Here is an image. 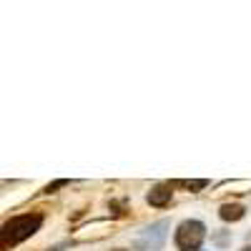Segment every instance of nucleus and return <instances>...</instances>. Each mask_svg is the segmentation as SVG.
Instances as JSON below:
<instances>
[{"label":"nucleus","instance_id":"1","mask_svg":"<svg viewBox=\"0 0 251 251\" xmlns=\"http://www.w3.org/2000/svg\"><path fill=\"white\" fill-rule=\"evenodd\" d=\"M43 211H28V214H18L13 219H8L3 224V231H0V249L8 251L15 244L30 239L40 226H43Z\"/></svg>","mask_w":251,"mask_h":251},{"label":"nucleus","instance_id":"2","mask_svg":"<svg viewBox=\"0 0 251 251\" xmlns=\"http://www.w3.org/2000/svg\"><path fill=\"white\" fill-rule=\"evenodd\" d=\"M206 239V226L199 219H186L176 226L174 231V244L178 251H199Z\"/></svg>","mask_w":251,"mask_h":251},{"label":"nucleus","instance_id":"3","mask_svg":"<svg viewBox=\"0 0 251 251\" xmlns=\"http://www.w3.org/2000/svg\"><path fill=\"white\" fill-rule=\"evenodd\" d=\"M171 201H174V183H166V181L151 186V191L146 194V203L153 208H166Z\"/></svg>","mask_w":251,"mask_h":251},{"label":"nucleus","instance_id":"4","mask_svg":"<svg viewBox=\"0 0 251 251\" xmlns=\"http://www.w3.org/2000/svg\"><path fill=\"white\" fill-rule=\"evenodd\" d=\"M246 216V206L244 203H224L219 208V219L226 221V224H236Z\"/></svg>","mask_w":251,"mask_h":251},{"label":"nucleus","instance_id":"5","mask_svg":"<svg viewBox=\"0 0 251 251\" xmlns=\"http://www.w3.org/2000/svg\"><path fill=\"white\" fill-rule=\"evenodd\" d=\"M171 183L178 186V188H186V191H191V194H199V191H203V188L208 186L206 178H194V181H188V178H176V181H171Z\"/></svg>","mask_w":251,"mask_h":251},{"label":"nucleus","instance_id":"6","mask_svg":"<svg viewBox=\"0 0 251 251\" xmlns=\"http://www.w3.org/2000/svg\"><path fill=\"white\" fill-rule=\"evenodd\" d=\"M108 208H111V211L116 214V216H128V211H131V208H128V203H126V201H108Z\"/></svg>","mask_w":251,"mask_h":251},{"label":"nucleus","instance_id":"7","mask_svg":"<svg viewBox=\"0 0 251 251\" xmlns=\"http://www.w3.org/2000/svg\"><path fill=\"white\" fill-rule=\"evenodd\" d=\"M66 183H68L66 178H60V181H55V183H48V186L43 188V194H53L55 188H60V186H66Z\"/></svg>","mask_w":251,"mask_h":251},{"label":"nucleus","instance_id":"8","mask_svg":"<svg viewBox=\"0 0 251 251\" xmlns=\"http://www.w3.org/2000/svg\"><path fill=\"white\" fill-rule=\"evenodd\" d=\"M239 251H251V246H249V244H246V246H241V249H239Z\"/></svg>","mask_w":251,"mask_h":251},{"label":"nucleus","instance_id":"9","mask_svg":"<svg viewBox=\"0 0 251 251\" xmlns=\"http://www.w3.org/2000/svg\"><path fill=\"white\" fill-rule=\"evenodd\" d=\"M111 251H128V249H111Z\"/></svg>","mask_w":251,"mask_h":251}]
</instances>
